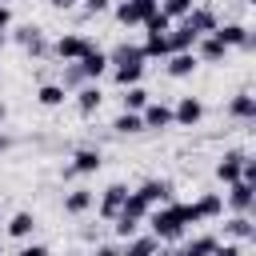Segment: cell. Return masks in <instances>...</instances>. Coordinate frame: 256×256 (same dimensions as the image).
Instances as JSON below:
<instances>
[{"label": "cell", "instance_id": "cell-27", "mask_svg": "<svg viewBox=\"0 0 256 256\" xmlns=\"http://www.w3.org/2000/svg\"><path fill=\"white\" fill-rule=\"evenodd\" d=\"M112 128H116V132H140L144 120H140V112H120V116L112 120Z\"/></svg>", "mask_w": 256, "mask_h": 256}, {"label": "cell", "instance_id": "cell-33", "mask_svg": "<svg viewBox=\"0 0 256 256\" xmlns=\"http://www.w3.org/2000/svg\"><path fill=\"white\" fill-rule=\"evenodd\" d=\"M212 256H244V252H240L236 244H216V248H212Z\"/></svg>", "mask_w": 256, "mask_h": 256}, {"label": "cell", "instance_id": "cell-25", "mask_svg": "<svg viewBox=\"0 0 256 256\" xmlns=\"http://www.w3.org/2000/svg\"><path fill=\"white\" fill-rule=\"evenodd\" d=\"M140 52H144V56H156V60H164V56H168V32H164V36H148Z\"/></svg>", "mask_w": 256, "mask_h": 256}, {"label": "cell", "instance_id": "cell-32", "mask_svg": "<svg viewBox=\"0 0 256 256\" xmlns=\"http://www.w3.org/2000/svg\"><path fill=\"white\" fill-rule=\"evenodd\" d=\"M80 80H84V72H80L76 64H68V68H64V84H60V88H68V84H80Z\"/></svg>", "mask_w": 256, "mask_h": 256}, {"label": "cell", "instance_id": "cell-2", "mask_svg": "<svg viewBox=\"0 0 256 256\" xmlns=\"http://www.w3.org/2000/svg\"><path fill=\"white\" fill-rule=\"evenodd\" d=\"M108 64H116V84H120V88H132V84H140V76H144V52H140L136 44H120V48L108 56Z\"/></svg>", "mask_w": 256, "mask_h": 256}, {"label": "cell", "instance_id": "cell-4", "mask_svg": "<svg viewBox=\"0 0 256 256\" xmlns=\"http://www.w3.org/2000/svg\"><path fill=\"white\" fill-rule=\"evenodd\" d=\"M224 48H252V32L244 28V24H216V32H212Z\"/></svg>", "mask_w": 256, "mask_h": 256}, {"label": "cell", "instance_id": "cell-19", "mask_svg": "<svg viewBox=\"0 0 256 256\" xmlns=\"http://www.w3.org/2000/svg\"><path fill=\"white\" fill-rule=\"evenodd\" d=\"M212 248H216V236H192L184 248H176L168 256H212Z\"/></svg>", "mask_w": 256, "mask_h": 256}, {"label": "cell", "instance_id": "cell-31", "mask_svg": "<svg viewBox=\"0 0 256 256\" xmlns=\"http://www.w3.org/2000/svg\"><path fill=\"white\" fill-rule=\"evenodd\" d=\"M224 228H228L232 236H240V240H248V236H252V220H248V216H236V220H228Z\"/></svg>", "mask_w": 256, "mask_h": 256}, {"label": "cell", "instance_id": "cell-30", "mask_svg": "<svg viewBox=\"0 0 256 256\" xmlns=\"http://www.w3.org/2000/svg\"><path fill=\"white\" fill-rule=\"evenodd\" d=\"M168 24H172V20H168V16L160 12V8H156V12L148 16V20H144V28H148V36H164V32H168Z\"/></svg>", "mask_w": 256, "mask_h": 256}, {"label": "cell", "instance_id": "cell-18", "mask_svg": "<svg viewBox=\"0 0 256 256\" xmlns=\"http://www.w3.org/2000/svg\"><path fill=\"white\" fill-rule=\"evenodd\" d=\"M140 120H144V128H156V132H160V128L172 124V108H168V104H148Z\"/></svg>", "mask_w": 256, "mask_h": 256}, {"label": "cell", "instance_id": "cell-8", "mask_svg": "<svg viewBox=\"0 0 256 256\" xmlns=\"http://www.w3.org/2000/svg\"><path fill=\"white\" fill-rule=\"evenodd\" d=\"M136 196H140L148 208H156V204H164V200L172 196V184H168V180H144V184L136 188Z\"/></svg>", "mask_w": 256, "mask_h": 256}, {"label": "cell", "instance_id": "cell-15", "mask_svg": "<svg viewBox=\"0 0 256 256\" xmlns=\"http://www.w3.org/2000/svg\"><path fill=\"white\" fill-rule=\"evenodd\" d=\"M104 160H100V152L96 148H80L76 156H72V164H68V172H80V176H88V172H96Z\"/></svg>", "mask_w": 256, "mask_h": 256}, {"label": "cell", "instance_id": "cell-9", "mask_svg": "<svg viewBox=\"0 0 256 256\" xmlns=\"http://www.w3.org/2000/svg\"><path fill=\"white\" fill-rule=\"evenodd\" d=\"M184 24H188V28L196 32V36H212L220 20H216V12H208V8H192V12L184 16Z\"/></svg>", "mask_w": 256, "mask_h": 256}, {"label": "cell", "instance_id": "cell-13", "mask_svg": "<svg viewBox=\"0 0 256 256\" xmlns=\"http://www.w3.org/2000/svg\"><path fill=\"white\" fill-rule=\"evenodd\" d=\"M196 40H200V36H196L188 24L172 28V32H168V56H172V52H192V44H196Z\"/></svg>", "mask_w": 256, "mask_h": 256}, {"label": "cell", "instance_id": "cell-10", "mask_svg": "<svg viewBox=\"0 0 256 256\" xmlns=\"http://www.w3.org/2000/svg\"><path fill=\"white\" fill-rule=\"evenodd\" d=\"M244 160H248L244 152H224V156H220V164H216V176H220L224 184H236V180H240Z\"/></svg>", "mask_w": 256, "mask_h": 256}, {"label": "cell", "instance_id": "cell-23", "mask_svg": "<svg viewBox=\"0 0 256 256\" xmlns=\"http://www.w3.org/2000/svg\"><path fill=\"white\" fill-rule=\"evenodd\" d=\"M88 208H92V192H88V188H76V192L64 196V212L80 216V212H88Z\"/></svg>", "mask_w": 256, "mask_h": 256}, {"label": "cell", "instance_id": "cell-16", "mask_svg": "<svg viewBox=\"0 0 256 256\" xmlns=\"http://www.w3.org/2000/svg\"><path fill=\"white\" fill-rule=\"evenodd\" d=\"M156 252H160L156 236H128V244L120 248V256H156Z\"/></svg>", "mask_w": 256, "mask_h": 256}, {"label": "cell", "instance_id": "cell-22", "mask_svg": "<svg viewBox=\"0 0 256 256\" xmlns=\"http://www.w3.org/2000/svg\"><path fill=\"white\" fill-rule=\"evenodd\" d=\"M32 228H36V216H32V212H16V216L8 220V236H16V240H28Z\"/></svg>", "mask_w": 256, "mask_h": 256}, {"label": "cell", "instance_id": "cell-14", "mask_svg": "<svg viewBox=\"0 0 256 256\" xmlns=\"http://www.w3.org/2000/svg\"><path fill=\"white\" fill-rule=\"evenodd\" d=\"M196 64H200L196 52H172V56H168V76H176V80H180V76H192Z\"/></svg>", "mask_w": 256, "mask_h": 256}, {"label": "cell", "instance_id": "cell-21", "mask_svg": "<svg viewBox=\"0 0 256 256\" xmlns=\"http://www.w3.org/2000/svg\"><path fill=\"white\" fill-rule=\"evenodd\" d=\"M100 100H104V92H100L96 84H84V88L76 92V108H80L84 116H92V112L100 108Z\"/></svg>", "mask_w": 256, "mask_h": 256}, {"label": "cell", "instance_id": "cell-34", "mask_svg": "<svg viewBox=\"0 0 256 256\" xmlns=\"http://www.w3.org/2000/svg\"><path fill=\"white\" fill-rule=\"evenodd\" d=\"M16 256H52V252H48L44 244H28V248H20Z\"/></svg>", "mask_w": 256, "mask_h": 256}, {"label": "cell", "instance_id": "cell-28", "mask_svg": "<svg viewBox=\"0 0 256 256\" xmlns=\"http://www.w3.org/2000/svg\"><path fill=\"white\" fill-rule=\"evenodd\" d=\"M232 116H240V120H252V116H256V100H252L248 92H244V96H236V100H232Z\"/></svg>", "mask_w": 256, "mask_h": 256}, {"label": "cell", "instance_id": "cell-29", "mask_svg": "<svg viewBox=\"0 0 256 256\" xmlns=\"http://www.w3.org/2000/svg\"><path fill=\"white\" fill-rule=\"evenodd\" d=\"M168 20H184L188 12H192V0H164V8H160Z\"/></svg>", "mask_w": 256, "mask_h": 256}, {"label": "cell", "instance_id": "cell-5", "mask_svg": "<svg viewBox=\"0 0 256 256\" xmlns=\"http://www.w3.org/2000/svg\"><path fill=\"white\" fill-rule=\"evenodd\" d=\"M88 52H92V40H88V36H60V40H56V56L68 60V64H72V60H84Z\"/></svg>", "mask_w": 256, "mask_h": 256}, {"label": "cell", "instance_id": "cell-17", "mask_svg": "<svg viewBox=\"0 0 256 256\" xmlns=\"http://www.w3.org/2000/svg\"><path fill=\"white\" fill-rule=\"evenodd\" d=\"M76 68L84 72V80H96V76H100V72L108 68V56H104L100 48H92V52H88L84 60H76Z\"/></svg>", "mask_w": 256, "mask_h": 256}, {"label": "cell", "instance_id": "cell-36", "mask_svg": "<svg viewBox=\"0 0 256 256\" xmlns=\"http://www.w3.org/2000/svg\"><path fill=\"white\" fill-rule=\"evenodd\" d=\"M8 24H12V12L0 4V32H8Z\"/></svg>", "mask_w": 256, "mask_h": 256}, {"label": "cell", "instance_id": "cell-35", "mask_svg": "<svg viewBox=\"0 0 256 256\" xmlns=\"http://www.w3.org/2000/svg\"><path fill=\"white\" fill-rule=\"evenodd\" d=\"M92 256H120V248H112V244H96Z\"/></svg>", "mask_w": 256, "mask_h": 256}, {"label": "cell", "instance_id": "cell-11", "mask_svg": "<svg viewBox=\"0 0 256 256\" xmlns=\"http://www.w3.org/2000/svg\"><path fill=\"white\" fill-rule=\"evenodd\" d=\"M252 200H256V192H252V184H244V180H236V184H228V204L240 212V216H248V208H252Z\"/></svg>", "mask_w": 256, "mask_h": 256}, {"label": "cell", "instance_id": "cell-24", "mask_svg": "<svg viewBox=\"0 0 256 256\" xmlns=\"http://www.w3.org/2000/svg\"><path fill=\"white\" fill-rule=\"evenodd\" d=\"M140 108H148V92H144L140 84L124 88V112H140Z\"/></svg>", "mask_w": 256, "mask_h": 256}, {"label": "cell", "instance_id": "cell-26", "mask_svg": "<svg viewBox=\"0 0 256 256\" xmlns=\"http://www.w3.org/2000/svg\"><path fill=\"white\" fill-rule=\"evenodd\" d=\"M36 96H40V104H48V108H56V104H64V100H68V92H64L60 84H44Z\"/></svg>", "mask_w": 256, "mask_h": 256}, {"label": "cell", "instance_id": "cell-3", "mask_svg": "<svg viewBox=\"0 0 256 256\" xmlns=\"http://www.w3.org/2000/svg\"><path fill=\"white\" fill-rule=\"evenodd\" d=\"M156 8H160V0H124V4L116 8V20H120V24H144Z\"/></svg>", "mask_w": 256, "mask_h": 256}, {"label": "cell", "instance_id": "cell-12", "mask_svg": "<svg viewBox=\"0 0 256 256\" xmlns=\"http://www.w3.org/2000/svg\"><path fill=\"white\" fill-rule=\"evenodd\" d=\"M192 212H196V220H212V216L224 212V196H220V192H204V196L192 204Z\"/></svg>", "mask_w": 256, "mask_h": 256}, {"label": "cell", "instance_id": "cell-7", "mask_svg": "<svg viewBox=\"0 0 256 256\" xmlns=\"http://www.w3.org/2000/svg\"><path fill=\"white\" fill-rule=\"evenodd\" d=\"M124 200H128V188H124V184H108L104 196H100V216H104V220H116L120 208H124Z\"/></svg>", "mask_w": 256, "mask_h": 256}, {"label": "cell", "instance_id": "cell-38", "mask_svg": "<svg viewBox=\"0 0 256 256\" xmlns=\"http://www.w3.org/2000/svg\"><path fill=\"white\" fill-rule=\"evenodd\" d=\"M48 4H52V8H72L76 0H48Z\"/></svg>", "mask_w": 256, "mask_h": 256}, {"label": "cell", "instance_id": "cell-37", "mask_svg": "<svg viewBox=\"0 0 256 256\" xmlns=\"http://www.w3.org/2000/svg\"><path fill=\"white\" fill-rule=\"evenodd\" d=\"M84 4H88V8H92V12H100V8H108V4H112V0H84Z\"/></svg>", "mask_w": 256, "mask_h": 256}, {"label": "cell", "instance_id": "cell-6", "mask_svg": "<svg viewBox=\"0 0 256 256\" xmlns=\"http://www.w3.org/2000/svg\"><path fill=\"white\" fill-rule=\"evenodd\" d=\"M200 116H204V104L196 96H180V104L172 108V124H184V128L200 124Z\"/></svg>", "mask_w": 256, "mask_h": 256}, {"label": "cell", "instance_id": "cell-20", "mask_svg": "<svg viewBox=\"0 0 256 256\" xmlns=\"http://www.w3.org/2000/svg\"><path fill=\"white\" fill-rule=\"evenodd\" d=\"M196 44H200L196 60H208V64H216V60H224V56H228V48H224V44H220L216 36H200Z\"/></svg>", "mask_w": 256, "mask_h": 256}, {"label": "cell", "instance_id": "cell-1", "mask_svg": "<svg viewBox=\"0 0 256 256\" xmlns=\"http://www.w3.org/2000/svg\"><path fill=\"white\" fill-rule=\"evenodd\" d=\"M148 224H152V236L156 240H180L188 224H200L192 204H164L156 212H148Z\"/></svg>", "mask_w": 256, "mask_h": 256}, {"label": "cell", "instance_id": "cell-39", "mask_svg": "<svg viewBox=\"0 0 256 256\" xmlns=\"http://www.w3.org/2000/svg\"><path fill=\"white\" fill-rule=\"evenodd\" d=\"M0 124H4V104H0Z\"/></svg>", "mask_w": 256, "mask_h": 256}, {"label": "cell", "instance_id": "cell-40", "mask_svg": "<svg viewBox=\"0 0 256 256\" xmlns=\"http://www.w3.org/2000/svg\"><path fill=\"white\" fill-rule=\"evenodd\" d=\"M0 224H4V220H0Z\"/></svg>", "mask_w": 256, "mask_h": 256}]
</instances>
